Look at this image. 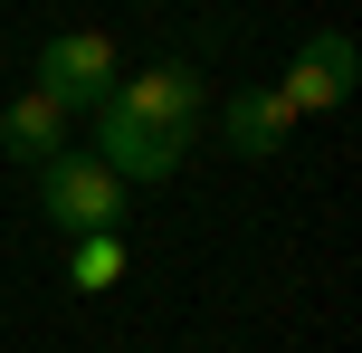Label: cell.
Listing matches in <instances>:
<instances>
[{"instance_id":"6da1fadb","label":"cell","mask_w":362,"mask_h":353,"mask_svg":"<svg viewBox=\"0 0 362 353\" xmlns=\"http://www.w3.org/2000/svg\"><path fill=\"white\" fill-rule=\"evenodd\" d=\"M124 201H134V182H115L95 153H57V163L38 172V210H48L67 239H86V229H115V220H124Z\"/></svg>"},{"instance_id":"7a4b0ae2","label":"cell","mask_w":362,"mask_h":353,"mask_svg":"<svg viewBox=\"0 0 362 353\" xmlns=\"http://www.w3.org/2000/svg\"><path fill=\"white\" fill-rule=\"evenodd\" d=\"M353 86H362V48H353L344 29H315L305 48L286 57V76H276V105L305 125V115H344Z\"/></svg>"},{"instance_id":"3957f363","label":"cell","mask_w":362,"mask_h":353,"mask_svg":"<svg viewBox=\"0 0 362 353\" xmlns=\"http://www.w3.org/2000/svg\"><path fill=\"white\" fill-rule=\"evenodd\" d=\"M115 86H124V67H115V38H105V29H57L48 48H38V96H57L67 115H76V105L95 115Z\"/></svg>"},{"instance_id":"277c9868","label":"cell","mask_w":362,"mask_h":353,"mask_svg":"<svg viewBox=\"0 0 362 353\" xmlns=\"http://www.w3.org/2000/svg\"><path fill=\"white\" fill-rule=\"evenodd\" d=\"M105 105H115V115H134V125H153V134H172V144H191V125L210 115V86H200V67L163 57V67L124 76V86H115Z\"/></svg>"},{"instance_id":"5b68a950","label":"cell","mask_w":362,"mask_h":353,"mask_svg":"<svg viewBox=\"0 0 362 353\" xmlns=\"http://www.w3.org/2000/svg\"><path fill=\"white\" fill-rule=\"evenodd\" d=\"M95 163H105L115 182H172L181 144L153 134V125H134V115H115V105H95Z\"/></svg>"},{"instance_id":"8992f818","label":"cell","mask_w":362,"mask_h":353,"mask_svg":"<svg viewBox=\"0 0 362 353\" xmlns=\"http://www.w3.org/2000/svg\"><path fill=\"white\" fill-rule=\"evenodd\" d=\"M67 125H76V115L57 105V96L19 86L10 105H0V153H10V163H29V172H48L57 153H67Z\"/></svg>"},{"instance_id":"52a82bcc","label":"cell","mask_w":362,"mask_h":353,"mask_svg":"<svg viewBox=\"0 0 362 353\" xmlns=\"http://www.w3.org/2000/svg\"><path fill=\"white\" fill-rule=\"evenodd\" d=\"M219 125H229V153H248V163H276V144L296 134V115L276 105V86H238L229 105H219Z\"/></svg>"},{"instance_id":"ba28073f","label":"cell","mask_w":362,"mask_h":353,"mask_svg":"<svg viewBox=\"0 0 362 353\" xmlns=\"http://www.w3.org/2000/svg\"><path fill=\"white\" fill-rule=\"evenodd\" d=\"M124 258H134V248L115 239V229H86L76 258H67V287H76V296H105V287H124Z\"/></svg>"}]
</instances>
